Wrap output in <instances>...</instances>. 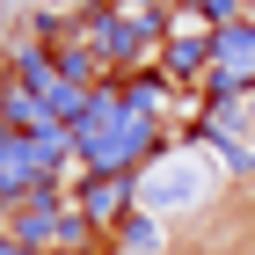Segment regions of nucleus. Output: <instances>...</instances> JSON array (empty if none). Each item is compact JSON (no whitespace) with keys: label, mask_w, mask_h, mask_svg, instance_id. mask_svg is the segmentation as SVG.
<instances>
[{"label":"nucleus","mask_w":255,"mask_h":255,"mask_svg":"<svg viewBox=\"0 0 255 255\" xmlns=\"http://www.w3.org/2000/svg\"><path fill=\"white\" fill-rule=\"evenodd\" d=\"M204 190H212V153H175V168H153L138 197L153 212H190Z\"/></svg>","instance_id":"obj_1"}]
</instances>
